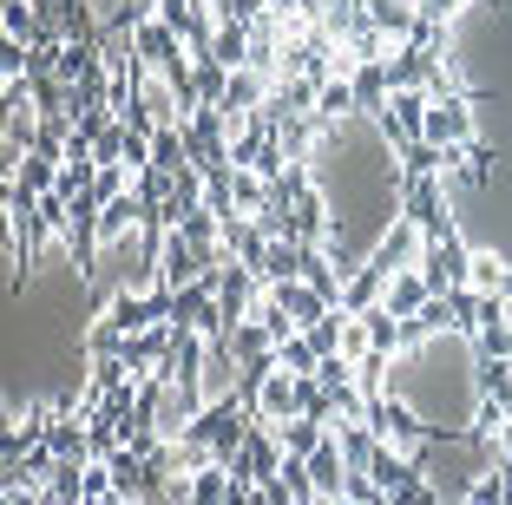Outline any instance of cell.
Returning a JSON list of instances; mask_svg holds the SVG:
<instances>
[{
    "label": "cell",
    "instance_id": "cell-1",
    "mask_svg": "<svg viewBox=\"0 0 512 505\" xmlns=\"http://www.w3.org/2000/svg\"><path fill=\"white\" fill-rule=\"evenodd\" d=\"M217 269H224V256H204L184 230H165V243H158V283H165L171 296L204 283V276H217Z\"/></svg>",
    "mask_w": 512,
    "mask_h": 505
},
{
    "label": "cell",
    "instance_id": "cell-2",
    "mask_svg": "<svg viewBox=\"0 0 512 505\" xmlns=\"http://www.w3.org/2000/svg\"><path fill=\"white\" fill-rule=\"evenodd\" d=\"M473 92H447V99H434L427 105V145H440V151H460V145H473L480 138V119H473Z\"/></svg>",
    "mask_w": 512,
    "mask_h": 505
},
{
    "label": "cell",
    "instance_id": "cell-3",
    "mask_svg": "<svg viewBox=\"0 0 512 505\" xmlns=\"http://www.w3.org/2000/svg\"><path fill=\"white\" fill-rule=\"evenodd\" d=\"M184 145H191V164L211 178V171H224L230 164V125H224V105H204V112H191L184 119Z\"/></svg>",
    "mask_w": 512,
    "mask_h": 505
},
{
    "label": "cell",
    "instance_id": "cell-4",
    "mask_svg": "<svg viewBox=\"0 0 512 505\" xmlns=\"http://www.w3.org/2000/svg\"><path fill=\"white\" fill-rule=\"evenodd\" d=\"M421 276L434 283V296H453V289H467V276H473V250H467V237H460V230L434 237V243H427V256H421Z\"/></svg>",
    "mask_w": 512,
    "mask_h": 505
},
{
    "label": "cell",
    "instance_id": "cell-5",
    "mask_svg": "<svg viewBox=\"0 0 512 505\" xmlns=\"http://www.w3.org/2000/svg\"><path fill=\"white\" fill-rule=\"evenodd\" d=\"M427 105H434V99H427L421 86H401V92H394V99H388V112H381V119H375V132L388 138L394 151L421 145V138H427Z\"/></svg>",
    "mask_w": 512,
    "mask_h": 505
},
{
    "label": "cell",
    "instance_id": "cell-6",
    "mask_svg": "<svg viewBox=\"0 0 512 505\" xmlns=\"http://www.w3.org/2000/svg\"><path fill=\"white\" fill-rule=\"evenodd\" d=\"M401 217L414 223L427 243L447 237L453 217H447V191H440V178H407V184H401Z\"/></svg>",
    "mask_w": 512,
    "mask_h": 505
},
{
    "label": "cell",
    "instance_id": "cell-7",
    "mask_svg": "<svg viewBox=\"0 0 512 505\" xmlns=\"http://www.w3.org/2000/svg\"><path fill=\"white\" fill-rule=\"evenodd\" d=\"M270 473H283V440H276V427L256 420V427L243 433L237 460H230V479H237V486H263Z\"/></svg>",
    "mask_w": 512,
    "mask_h": 505
},
{
    "label": "cell",
    "instance_id": "cell-8",
    "mask_svg": "<svg viewBox=\"0 0 512 505\" xmlns=\"http://www.w3.org/2000/svg\"><path fill=\"white\" fill-rule=\"evenodd\" d=\"M421 256H427V237H421L407 217H394L388 230H381V243L368 250V263L388 269V276H401V269H421Z\"/></svg>",
    "mask_w": 512,
    "mask_h": 505
},
{
    "label": "cell",
    "instance_id": "cell-9",
    "mask_svg": "<svg viewBox=\"0 0 512 505\" xmlns=\"http://www.w3.org/2000/svg\"><path fill=\"white\" fill-rule=\"evenodd\" d=\"M368 20L388 40V53H401L414 33H421V0H368Z\"/></svg>",
    "mask_w": 512,
    "mask_h": 505
},
{
    "label": "cell",
    "instance_id": "cell-10",
    "mask_svg": "<svg viewBox=\"0 0 512 505\" xmlns=\"http://www.w3.org/2000/svg\"><path fill=\"white\" fill-rule=\"evenodd\" d=\"M171 342H178V328L158 322V328H145V335H125L119 361L132 368V381H138V374H158V368H165V355H171Z\"/></svg>",
    "mask_w": 512,
    "mask_h": 505
},
{
    "label": "cell",
    "instance_id": "cell-11",
    "mask_svg": "<svg viewBox=\"0 0 512 505\" xmlns=\"http://www.w3.org/2000/svg\"><path fill=\"white\" fill-rule=\"evenodd\" d=\"M270 296H276V309H283V315H289V322H296V328H316V322H322V315H329V309H335V302H329V296H322V289H316V283H302V276H296V283H276V289H270Z\"/></svg>",
    "mask_w": 512,
    "mask_h": 505
},
{
    "label": "cell",
    "instance_id": "cell-12",
    "mask_svg": "<svg viewBox=\"0 0 512 505\" xmlns=\"http://www.w3.org/2000/svg\"><path fill=\"white\" fill-rule=\"evenodd\" d=\"M348 86H355V112H362L368 125H375L381 112H388V99H394V86H388V60H368L362 73L348 79Z\"/></svg>",
    "mask_w": 512,
    "mask_h": 505
},
{
    "label": "cell",
    "instance_id": "cell-13",
    "mask_svg": "<svg viewBox=\"0 0 512 505\" xmlns=\"http://www.w3.org/2000/svg\"><path fill=\"white\" fill-rule=\"evenodd\" d=\"M427 302H434V283H427L421 269H401V276H388V296H381V309H388V315H401V322H407V315H421Z\"/></svg>",
    "mask_w": 512,
    "mask_h": 505
},
{
    "label": "cell",
    "instance_id": "cell-14",
    "mask_svg": "<svg viewBox=\"0 0 512 505\" xmlns=\"http://www.w3.org/2000/svg\"><path fill=\"white\" fill-rule=\"evenodd\" d=\"M224 256L230 263H263V256H270V237H263V223L256 217H224Z\"/></svg>",
    "mask_w": 512,
    "mask_h": 505
},
{
    "label": "cell",
    "instance_id": "cell-15",
    "mask_svg": "<svg viewBox=\"0 0 512 505\" xmlns=\"http://www.w3.org/2000/svg\"><path fill=\"white\" fill-rule=\"evenodd\" d=\"M381 296H388V269L362 263V269H355V276L342 283V302H335V309H348V315H368V309H381Z\"/></svg>",
    "mask_w": 512,
    "mask_h": 505
},
{
    "label": "cell",
    "instance_id": "cell-16",
    "mask_svg": "<svg viewBox=\"0 0 512 505\" xmlns=\"http://www.w3.org/2000/svg\"><path fill=\"white\" fill-rule=\"evenodd\" d=\"M329 420H316V414H296V420H276V440H283V460H309L322 440H329Z\"/></svg>",
    "mask_w": 512,
    "mask_h": 505
},
{
    "label": "cell",
    "instance_id": "cell-17",
    "mask_svg": "<svg viewBox=\"0 0 512 505\" xmlns=\"http://www.w3.org/2000/svg\"><path fill=\"white\" fill-rule=\"evenodd\" d=\"M309 479H316L322 499H342V492H348V460H342V446H335V433L309 453Z\"/></svg>",
    "mask_w": 512,
    "mask_h": 505
},
{
    "label": "cell",
    "instance_id": "cell-18",
    "mask_svg": "<svg viewBox=\"0 0 512 505\" xmlns=\"http://www.w3.org/2000/svg\"><path fill=\"white\" fill-rule=\"evenodd\" d=\"M276 79H263L256 66H230V86H224V112H263Z\"/></svg>",
    "mask_w": 512,
    "mask_h": 505
},
{
    "label": "cell",
    "instance_id": "cell-19",
    "mask_svg": "<svg viewBox=\"0 0 512 505\" xmlns=\"http://www.w3.org/2000/svg\"><path fill=\"white\" fill-rule=\"evenodd\" d=\"M276 197L270 178H256V171H243V164H230V204H237V217H256V210Z\"/></svg>",
    "mask_w": 512,
    "mask_h": 505
},
{
    "label": "cell",
    "instance_id": "cell-20",
    "mask_svg": "<svg viewBox=\"0 0 512 505\" xmlns=\"http://www.w3.org/2000/svg\"><path fill=\"white\" fill-rule=\"evenodd\" d=\"M335 446H342L348 473H375V453H381L375 427H335Z\"/></svg>",
    "mask_w": 512,
    "mask_h": 505
},
{
    "label": "cell",
    "instance_id": "cell-21",
    "mask_svg": "<svg viewBox=\"0 0 512 505\" xmlns=\"http://www.w3.org/2000/svg\"><path fill=\"white\" fill-rule=\"evenodd\" d=\"M211 60L217 66H243L250 60V20H224V27L211 33Z\"/></svg>",
    "mask_w": 512,
    "mask_h": 505
},
{
    "label": "cell",
    "instance_id": "cell-22",
    "mask_svg": "<svg viewBox=\"0 0 512 505\" xmlns=\"http://www.w3.org/2000/svg\"><path fill=\"white\" fill-rule=\"evenodd\" d=\"M467 289H473V296H512V263H499V256H480V250H473Z\"/></svg>",
    "mask_w": 512,
    "mask_h": 505
},
{
    "label": "cell",
    "instance_id": "cell-23",
    "mask_svg": "<svg viewBox=\"0 0 512 505\" xmlns=\"http://www.w3.org/2000/svg\"><path fill=\"white\" fill-rule=\"evenodd\" d=\"M316 119L322 125H342V119H362V112H355V86H348V79H329V86L316 92Z\"/></svg>",
    "mask_w": 512,
    "mask_h": 505
},
{
    "label": "cell",
    "instance_id": "cell-24",
    "mask_svg": "<svg viewBox=\"0 0 512 505\" xmlns=\"http://www.w3.org/2000/svg\"><path fill=\"white\" fill-rule=\"evenodd\" d=\"M335 355H342V361H368V355H375V328H368V315L342 309V342H335Z\"/></svg>",
    "mask_w": 512,
    "mask_h": 505
},
{
    "label": "cell",
    "instance_id": "cell-25",
    "mask_svg": "<svg viewBox=\"0 0 512 505\" xmlns=\"http://www.w3.org/2000/svg\"><path fill=\"white\" fill-rule=\"evenodd\" d=\"M276 368H283V374H316L322 348L309 342V335H289V342H276Z\"/></svg>",
    "mask_w": 512,
    "mask_h": 505
},
{
    "label": "cell",
    "instance_id": "cell-26",
    "mask_svg": "<svg viewBox=\"0 0 512 505\" xmlns=\"http://www.w3.org/2000/svg\"><path fill=\"white\" fill-rule=\"evenodd\" d=\"M460 505H506V466H493V473H473L467 492H460Z\"/></svg>",
    "mask_w": 512,
    "mask_h": 505
},
{
    "label": "cell",
    "instance_id": "cell-27",
    "mask_svg": "<svg viewBox=\"0 0 512 505\" xmlns=\"http://www.w3.org/2000/svg\"><path fill=\"white\" fill-rule=\"evenodd\" d=\"M99 499H112V466L106 460L86 466V505H99Z\"/></svg>",
    "mask_w": 512,
    "mask_h": 505
},
{
    "label": "cell",
    "instance_id": "cell-28",
    "mask_svg": "<svg viewBox=\"0 0 512 505\" xmlns=\"http://www.w3.org/2000/svg\"><path fill=\"white\" fill-rule=\"evenodd\" d=\"M460 7H467V0H421V20H427V27H447Z\"/></svg>",
    "mask_w": 512,
    "mask_h": 505
},
{
    "label": "cell",
    "instance_id": "cell-29",
    "mask_svg": "<svg viewBox=\"0 0 512 505\" xmlns=\"http://www.w3.org/2000/svg\"><path fill=\"white\" fill-rule=\"evenodd\" d=\"M7 505H46V492H27V486H7Z\"/></svg>",
    "mask_w": 512,
    "mask_h": 505
},
{
    "label": "cell",
    "instance_id": "cell-30",
    "mask_svg": "<svg viewBox=\"0 0 512 505\" xmlns=\"http://www.w3.org/2000/svg\"><path fill=\"white\" fill-rule=\"evenodd\" d=\"M322 505H362V499H348V492H342V499H322Z\"/></svg>",
    "mask_w": 512,
    "mask_h": 505
}]
</instances>
